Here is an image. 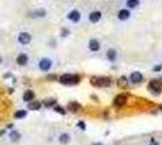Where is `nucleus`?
Listing matches in <instances>:
<instances>
[{
  "label": "nucleus",
  "instance_id": "25",
  "mask_svg": "<svg viewBox=\"0 0 162 145\" xmlns=\"http://www.w3.org/2000/svg\"><path fill=\"white\" fill-rule=\"evenodd\" d=\"M154 70L155 71H160V70H162V65L160 64V65H156L155 68H154Z\"/></svg>",
  "mask_w": 162,
  "mask_h": 145
},
{
  "label": "nucleus",
  "instance_id": "21",
  "mask_svg": "<svg viewBox=\"0 0 162 145\" xmlns=\"http://www.w3.org/2000/svg\"><path fill=\"white\" fill-rule=\"evenodd\" d=\"M53 110L56 113H58V114H62V115H64L65 114V110H64V108H62V107H58V105H56L55 108H53Z\"/></svg>",
  "mask_w": 162,
  "mask_h": 145
},
{
  "label": "nucleus",
  "instance_id": "24",
  "mask_svg": "<svg viewBox=\"0 0 162 145\" xmlns=\"http://www.w3.org/2000/svg\"><path fill=\"white\" fill-rule=\"evenodd\" d=\"M148 145H160V143L157 142V140H156V139H150V142H149V144Z\"/></svg>",
  "mask_w": 162,
  "mask_h": 145
},
{
  "label": "nucleus",
  "instance_id": "27",
  "mask_svg": "<svg viewBox=\"0 0 162 145\" xmlns=\"http://www.w3.org/2000/svg\"><path fill=\"white\" fill-rule=\"evenodd\" d=\"M93 145H103V144H99V143H95Z\"/></svg>",
  "mask_w": 162,
  "mask_h": 145
},
{
  "label": "nucleus",
  "instance_id": "10",
  "mask_svg": "<svg viewBox=\"0 0 162 145\" xmlns=\"http://www.w3.org/2000/svg\"><path fill=\"white\" fill-rule=\"evenodd\" d=\"M102 18V12L101 11H92L88 15V20L91 23H98Z\"/></svg>",
  "mask_w": 162,
  "mask_h": 145
},
{
  "label": "nucleus",
  "instance_id": "13",
  "mask_svg": "<svg viewBox=\"0 0 162 145\" xmlns=\"http://www.w3.org/2000/svg\"><path fill=\"white\" fill-rule=\"evenodd\" d=\"M107 58H108L109 62H115V61H116V58H117V52H116V50L109 49V50L107 51Z\"/></svg>",
  "mask_w": 162,
  "mask_h": 145
},
{
  "label": "nucleus",
  "instance_id": "22",
  "mask_svg": "<svg viewBox=\"0 0 162 145\" xmlns=\"http://www.w3.org/2000/svg\"><path fill=\"white\" fill-rule=\"evenodd\" d=\"M78 127H79V128H81L82 131L86 129V125H85L84 121H79V122H78Z\"/></svg>",
  "mask_w": 162,
  "mask_h": 145
},
{
  "label": "nucleus",
  "instance_id": "29",
  "mask_svg": "<svg viewBox=\"0 0 162 145\" xmlns=\"http://www.w3.org/2000/svg\"><path fill=\"white\" fill-rule=\"evenodd\" d=\"M0 62H1V58H0Z\"/></svg>",
  "mask_w": 162,
  "mask_h": 145
},
{
  "label": "nucleus",
  "instance_id": "1",
  "mask_svg": "<svg viewBox=\"0 0 162 145\" xmlns=\"http://www.w3.org/2000/svg\"><path fill=\"white\" fill-rule=\"evenodd\" d=\"M59 82L63 85H76L80 82V76L73 74H63L59 78Z\"/></svg>",
  "mask_w": 162,
  "mask_h": 145
},
{
  "label": "nucleus",
  "instance_id": "2",
  "mask_svg": "<svg viewBox=\"0 0 162 145\" xmlns=\"http://www.w3.org/2000/svg\"><path fill=\"white\" fill-rule=\"evenodd\" d=\"M91 84L97 87H109L111 85V79L109 78H92Z\"/></svg>",
  "mask_w": 162,
  "mask_h": 145
},
{
  "label": "nucleus",
  "instance_id": "17",
  "mask_svg": "<svg viewBox=\"0 0 162 145\" xmlns=\"http://www.w3.org/2000/svg\"><path fill=\"white\" fill-rule=\"evenodd\" d=\"M40 108H41V103L38 102V100H32L29 102V104H28V109L29 110H39Z\"/></svg>",
  "mask_w": 162,
  "mask_h": 145
},
{
  "label": "nucleus",
  "instance_id": "3",
  "mask_svg": "<svg viewBox=\"0 0 162 145\" xmlns=\"http://www.w3.org/2000/svg\"><path fill=\"white\" fill-rule=\"evenodd\" d=\"M38 67L41 71L44 73H47L51 70L52 68V61L50 59V58H41L39 62H38Z\"/></svg>",
  "mask_w": 162,
  "mask_h": 145
},
{
  "label": "nucleus",
  "instance_id": "14",
  "mask_svg": "<svg viewBox=\"0 0 162 145\" xmlns=\"http://www.w3.org/2000/svg\"><path fill=\"white\" fill-rule=\"evenodd\" d=\"M34 98H35V93H34L33 90H28L23 93V100L24 102H32Z\"/></svg>",
  "mask_w": 162,
  "mask_h": 145
},
{
  "label": "nucleus",
  "instance_id": "12",
  "mask_svg": "<svg viewBox=\"0 0 162 145\" xmlns=\"http://www.w3.org/2000/svg\"><path fill=\"white\" fill-rule=\"evenodd\" d=\"M28 61H29V58H28V55L27 53H20L16 58V63L18 65H26Z\"/></svg>",
  "mask_w": 162,
  "mask_h": 145
},
{
  "label": "nucleus",
  "instance_id": "19",
  "mask_svg": "<svg viewBox=\"0 0 162 145\" xmlns=\"http://www.w3.org/2000/svg\"><path fill=\"white\" fill-rule=\"evenodd\" d=\"M27 110H24V109H21V110H17V111H15V114H14V117L15 119H23V117H26L27 116Z\"/></svg>",
  "mask_w": 162,
  "mask_h": 145
},
{
  "label": "nucleus",
  "instance_id": "4",
  "mask_svg": "<svg viewBox=\"0 0 162 145\" xmlns=\"http://www.w3.org/2000/svg\"><path fill=\"white\" fill-rule=\"evenodd\" d=\"M17 41L22 45H28L32 41V35L28 32H21L17 36Z\"/></svg>",
  "mask_w": 162,
  "mask_h": 145
},
{
  "label": "nucleus",
  "instance_id": "18",
  "mask_svg": "<svg viewBox=\"0 0 162 145\" xmlns=\"http://www.w3.org/2000/svg\"><path fill=\"white\" fill-rule=\"evenodd\" d=\"M58 140L62 144H68L69 142H70V136H69L68 133H62V134L59 136V138H58Z\"/></svg>",
  "mask_w": 162,
  "mask_h": 145
},
{
  "label": "nucleus",
  "instance_id": "11",
  "mask_svg": "<svg viewBox=\"0 0 162 145\" xmlns=\"http://www.w3.org/2000/svg\"><path fill=\"white\" fill-rule=\"evenodd\" d=\"M88 49H90L92 52L99 51V49H101V44H99V41H98L97 39H91L90 41H88Z\"/></svg>",
  "mask_w": 162,
  "mask_h": 145
},
{
  "label": "nucleus",
  "instance_id": "28",
  "mask_svg": "<svg viewBox=\"0 0 162 145\" xmlns=\"http://www.w3.org/2000/svg\"><path fill=\"white\" fill-rule=\"evenodd\" d=\"M160 110H161V111H162V105H160Z\"/></svg>",
  "mask_w": 162,
  "mask_h": 145
},
{
  "label": "nucleus",
  "instance_id": "7",
  "mask_svg": "<svg viewBox=\"0 0 162 145\" xmlns=\"http://www.w3.org/2000/svg\"><path fill=\"white\" fill-rule=\"evenodd\" d=\"M130 81L133 84H139L143 81V74L139 71H133L130 75Z\"/></svg>",
  "mask_w": 162,
  "mask_h": 145
},
{
  "label": "nucleus",
  "instance_id": "6",
  "mask_svg": "<svg viewBox=\"0 0 162 145\" xmlns=\"http://www.w3.org/2000/svg\"><path fill=\"white\" fill-rule=\"evenodd\" d=\"M67 17H68V20L70 21V22H73V23H78V22L81 20V13L79 12L78 10H72L70 12H69V13L67 15Z\"/></svg>",
  "mask_w": 162,
  "mask_h": 145
},
{
  "label": "nucleus",
  "instance_id": "23",
  "mask_svg": "<svg viewBox=\"0 0 162 145\" xmlns=\"http://www.w3.org/2000/svg\"><path fill=\"white\" fill-rule=\"evenodd\" d=\"M68 34H69V30L67 28H63L61 30V36H68Z\"/></svg>",
  "mask_w": 162,
  "mask_h": 145
},
{
  "label": "nucleus",
  "instance_id": "20",
  "mask_svg": "<svg viewBox=\"0 0 162 145\" xmlns=\"http://www.w3.org/2000/svg\"><path fill=\"white\" fill-rule=\"evenodd\" d=\"M10 138L12 142H18L20 138H21V134L17 131H11L10 132Z\"/></svg>",
  "mask_w": 162,
  "mask_h": 145
},
{
  "label": "nucleus",
  "instance_id": "8",
  "mask_svg": "<svg viewBox=\"0 0 162 145\" xmlns=\"http://www.w3.org/2000/svg\"><path fill=\"white\" fill-rule=\"evenodd\" d=\"M127 102V98L125 94H119L115 97V99H114V105L115 107H117V108H121V107H124L125 104Z\"/></svg>",
  "mask_w": 162,
  "mask_h": 145
},
{
  "label": "nucleus",
  "instance_id": "5",
  "mask_svg": "<svg viewBox=\"0 0 162 145\" xmlns=\"http://www.w3.org/2000/svg\"><path fill=\"white\" fill-rule=\"evenodd\" d=\"M149 90H151L155 93H160L162 92V84L157 80H151L149 84Z\"/></svg>",
  "mask_w": 162,
  "mask_h": 145
},
{
  "label": "nucleus",
  "instance_id": "15",
  "mask_svg": "<svg viewBox=\"0 0 162 145\" xmlns=\"http://www.w3.org/2000/svg\"><path fill=\"white\" fill-rule=\"evenodd\" d=\"M68 110L69 111H73V113H78L81 110V105L78 102H70L68 104Z\"/></svg>",
  "mask_w": 162,
  "mask_h": 145
},
{
  "label": "nucleus",
  "instance_id": "9",
  "mask_svg": "<svg viewBox=\"0 0 162 145\" xmlns=\"http://www.w3.org/2000/svg\"><path fill=\"white\" fill-rule=\"evenodd\" d=\"M131 17V11L128 9H121L117 12V18L120 21H127Z\"/></svg>",
  "mask_w": 162,
  "mask_h": 145
},
{
  "label": "nucleus",
  "instance_id": "26",
  "mask_svg": "<svg viewBox=\"0 0 162 145\" xmlns=\"http://www.w3.org/2000/svg\"><path fill=\"white\" fill-rule=\"evenodd\" d=\"M120 82H121V85L126 86V79H125V78H121V79H120Z\"/></svg>",
  "mask_w": 162,
  "mask_h": 145
},
{
  "label": "nucleus",
  "instance_id": "16",
  "mask_svg": "<svg viewBox=\"0 0 162 145\" xmlns=\"http://www.w3.org/2000/svg\"><path fill=\"white\" fill-rule=\"evenodd\" d=\"M140 5V0H126V6L128 9H136Z\"/></svg>",
  "mask_w": 162,
  "mask_h": 145
}]
</instances>
